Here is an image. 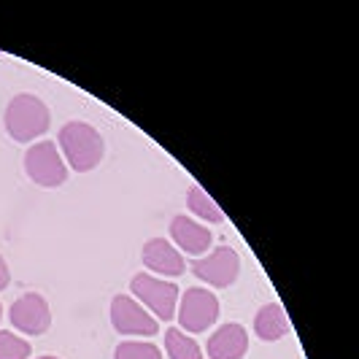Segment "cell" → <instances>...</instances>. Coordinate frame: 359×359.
<instances>
[{
    "label": "cell",
    "mask_w": 359,
    "mask_h": 359,
    "mask_svg": "<svg viewBox=\"0 0 359 359\" xmlns=\"http://www.w3.org/2000/svg\"><path fill=\"white\" fill-rule=\"evenodd\" d=\"M60 149L65 151V160L73 170L87 173L92 168H97L103 160L106 144L100 138V133L87 122H68L60 130Z\"/></svg>",
    "instance_id": "obj_1"
},
{
    "label": "cell",
    "mask_w": 359,
    "mask_h": 359,
    "mask_svg": "<svg viewBox=\"0 0 359 359\" xmlns=\"http://www.w3.org/2000/svg\"><path fill=\"white\" fill-rule=\"evenodd\" d=\"M49 108L36 95H17L6 108V130L19 144H30L49 130Z\"/></svg>",
    "instance_id": "obj_2"
},
{
    "label": "cell",
    "mask_w": 359,
    "mask_h": 359,
    "mask_svg": "<svg viewBox=\"0 0 359 359\" xmlns=\"http://www.w3.org/2000/svg\"><path fill=\"white\" fill-rule=\"evenodd\" d=\"M25 170L38 187H60L68 179L65 160L60 157L57 144L52 141H41L25 151Z\"/></svg>",
    "instance_id": "obj_3"
},
{
    "label": "cell",
    "mask_w": 359,
    "mask_h": 359,
    "mask_svg": "<svg viewBox=\"0 0 359 359\" xmlns=\"http://www.w3.org/2000/svg\"><path fill=\"white\" fill-rule=\"evenodd\" d=\"M130 289L133 294L146 303L157 313V319L162 322H170L176 316V300H179V287L173 281H160L154 276H146V273H138L133 281H130Z\"/></svg>",
    "instance_id": "obj_4"
},
{
    "label": "cell",
    "mask_w": 359,
    "mask_h": 359,
    "mask_svg": "<svg viewBox=\"0 0 359 359\" xmlns=\"http://www.w3.org/2000/svg\"><path fill=\"white\" fill-rule=\"evenodd\" d=\"M219 319V300L208 289L192 287L184 292L179 308V324L187 332H205Z\"/></svg>",
    "instance_id": "obj_5"
},
{
    "label": "cell",
    "mask_w": 359,
    "mask_h": 359,
    "mask_svg": "<svg viewBox=\"0 0 359 359\" xmlns=\"http://www.w3.org/2000/svg\"><path fill=\"white\" fill-rule=\"evenodd\" d=\"M192 273L198 276L200 281H205V284H211L216 289L230 287V284H235V278L241 273L238 252L230 249V246H219L211 254H205L203 259H195Z\"/></svg>",
    "instance_id": "obj_6"
},
{
    "label": "cell",
    "mask_w": 359,
    "mask_h": 359,
    "mask_svg": "<svg viewBox=\"0 0 359 359\" xmlns=\"http://www.w3.org/2000/svg\"><path fill=\"white\" fill-rule=\"evenodd\" d=\"M111 324L116 327V332L122 335H157L160 324L157 319H151L144 308L138 306L133 297L127 294H116L111 303Z\"/></svg>",
    "instance_id": "obj_7"
},
{
    "label": "cell",
    "mask_w": 359,
    "mask_h": 359,
    "mask_svg": "<svg viewBox=\"0 0 359 359\" xmlns=\"http://www.w3.org/2000/svg\"><path fill=\"white\" fill-rule=\"evenodd\" d=\"M8 316H11V324L25 335H43L49 330V324H52V311L46 306V300L36 292L22 294L11 306Z\"/></svg>",
    "instance_id": "obj_8"
},
{
    "label": "cell",
    "mask_w": 359,
    "mask_h": 359,
    "mask_svg": "<svg viewBox=\"0 0 359 359\" xmlns=\"http://www.w3.org/2000/svg\"><path fill=\"white\" fill-rule=\"evenodd\" d=\"M249 348V332L238 322H227L208 338L211 359H241Z\"/></svg>",
    "instance_id": "obj_9"
},
{
    "label": "cell",
    "mask_w": 359,
    "mask_h": 359,
    "mask_svg": "<svg viewBox=\"0 0 359 359\" xmlns=\"http://www.w3.org/2000/svg\"><path fill=\"white\" fill-rule=\"evenodd\" d=\"M170 238L176 241V246H179L181 252L195 254V257L208 252V246H211V241H214V235L208 233V227L198 224V222L189 219V216H176V219L170 222Z\"/></svg>",
    "instance_id": "obj_10"
},
{
    "label": "cell",
    "mask_w": 359,
    "mask_h": 359,
    "mask_svg": "<svg viewBox=\"0 0 359 359\" xmlns=\"http://www.w3.org/2000/svg\"><path fill=\"white\" fill-rule=\"evenodd\" d=\"M144 265L160 276H181L184 273V257L176 252V246L165 238H151L144 246Z\"/></svg>",
    "instance_id": "obj_11"
},
{
    "label": "cell",
    "mask_w": 359,
    "mask_h": 359,
    "mask_svg": "<svg viewBox=\"0 0 359 359\" xmlns=\"http://www.w3.org/2000/svg\"><path fill=\"white\" fill-rule=\"evenodd\" d=\"M254 332H257V338H262L268 343L284 338L289 332V319L284 313V308L278 303H268V306L259 308L257 316H254Z\"/></svg>",
    "instance_id": "obj_12"
},
{
    "label": "cell",
    "mask_w": 359,
    "mask_h": 359,
    "mask_svg": "<svg viewBox=\"0 0 359 359\" xmlns=\"http://www.w3.org/2000/svg\"><path fill=\"white\" fill-rule=\"evenodd\" d=\"M165 351L170 359H203V348L198 341H192L187 332L170 327L165 332Z\"/></svg>",
    "instance_id": "obj_13"
},
{
    "label": "cell",
    "mask_w": 359,
    "mask_h": 359,
    "mask_svg": "<svg viewBox=\"0 0 359 359\" xmlns=\"http://www.w3.org/2000/svg\"><path fill=\"white\" fill-rule=\"evenodd\" d=\"M187 203H189V211L200 219H205V222H211V224H219V222H224V214H222V208L214 203V198L203 189V187H192L189 189V195H187Z\"/></svg>",
    "instance_id": "obj_14"
},
{
    "label": "cell",
    "mask_w": 359,
    "mask_h": 359,
    "mask_svg": "<svg viewBox=\"0 0 359 359\" xmlns=\"http://www.w3.org/2000/svg\"><path fill=\"white\" fill-rule=\"evenodd\" d=\"M114 359H162V351L154 346V343L125 341L116 346Z\"/></svg>",
    "instance_id": "obj_15"
},
{
    "label": "cell",
    "mask_w": 359,
    "mask_h": 359,
    "mask_svg": "<svg viewBox=\"0 0 359 359\" xmlns=\"http://www.w3.org/2000/svg\"><path fill=\"white\" fill-rule=\"evenodd\" d=\"M30 357V343L17 338L14 332L0 330V359H27Z\"/></svg>",
    "instance_id": "obj_16"
},
{
    "label": "cell",
    "mask_w": 359,
    "mask_h": 359,
    "mask_svg": "<svg viewBox=\"0 0 359 359\" xmlns=\"http://www.w3.org/2000/svg\"><path fill=\"white\" fill-rule=\"evenodd\" d=\"M8 281H11V273H8V265H6L3 257H0V292L8 287Z\"/></svg>",
    "instance_id": "obj_17"
},
{
    "label": "cell",
    "mask_w": 359,
    "mask_h": 359,
    "mask_svg": "<svg viewBox=\"0 0 359 359\" xmlns=\"http://www.w3.org/2000/svg\"><path fill=\"white\" fill-rule=\"evenodd\" d=\"M38 359H57V357H38Z\"/></svg>",
    "instance_id": "obj_18"
},
{
    "label": "cell",
    "mask_w": 359,
    "mask_h": 359,
    "mask_svg": "<svg viewBox=\"0 0 359 359\" xmlns=\"http://www.w3.org/2000/svg\"><path fill=\"white\" fill-rule=\"evenodd\" d=\"M0 316H3V308H0Z\"/></svg>",
    "instance_id": "obj_19"
}]
</instances>
